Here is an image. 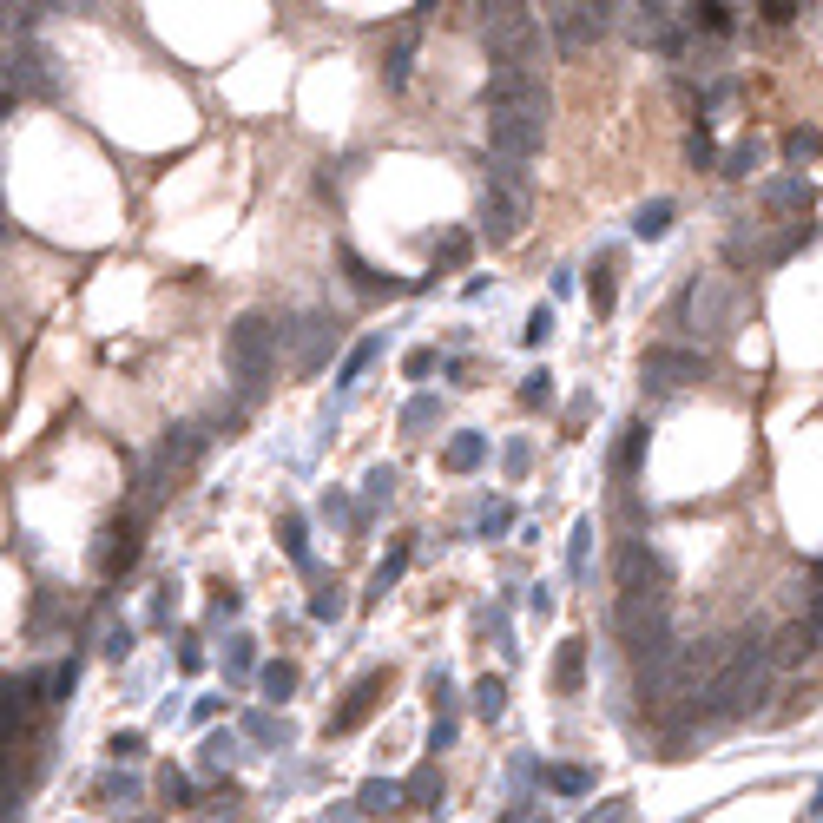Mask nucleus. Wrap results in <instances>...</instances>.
Instances as JSON below:
<instances>
[{
  "label": "nucleus",
  "instance_id": "obj_1",
  "mask_svg": "<svg viewBox=\"0 0 823 823\" xmlns=\"http://www.w3.org/2000/svg\"><path fill=\"white\" fill-rule=\"evenodd\" d=\"M725 652L731 646H718V639H698V646H665L659 659H639V705H646V718L679 725L685 712H698V698H705L712 672L725 665Z\"/></svg>",
  "mask_w": 823,
  "mask_h": 823
},
{
  "label": "nucleus",
  "instance_id": "obj_2",
  "mask_svg": "<svg viewBox=\"0 0 823 823\" xmlns=\"http://www.w3.org/2000/svg\"><path fill=\"white\" fill-rule=\"evenodd\" d=\"M771 646H764L758 633H744V639H731V652H725V665L712 672V685H705V698H698V712L705 718H744V712H758V698H764V685H771Z\"/></svg>",
  "mask_w": 823,
  "mask_h": 823
},
{
  "label": "nucleus",
  "instance_id": "obj_3",
  "mask_svg": "<svg viewBox=\"0 0 823 823\" xmlns=\"http://www.w3.org/2000/svg\"><path fill=\"white\" fill-rule=\"evenodd\" d=\"M481 40H488L494 66H507V73H534V60H540L534 7H521V0H488V7H481Z\"/></svg>",
  "mask_w": 823,
  "mask_h": 823
},
{
  "label": "nucleus",
  "instance_id": "obj_4",
  "mask_svg": "<svg viewBox=\"0 0 823 823\" xmlns=\"http://www.w3.org/2000/svg\"><path fill=\"white\" fill-rule=\"evenodd\" d=\"M224 363H231V382H238V396L257 402L270 382V363H277V330H270L264 317H238L231 330H224Z\"/></svg>",
  "mask_w": 823,
  "mask_h": 823
},
{
  "label": "nucleus",
  "instance_id": "obj_5",
  "mask_svg": "<svg viewBox=\"0 0 823 823\" xmlns=\"http://www.w3.org/2000/svg\"><path fill=\"white\" fill-rule=\"evenodd\" d=\"M665 626H672V593H619L613 600V633L633 659H659L672 646Z\"/></svg>",
  "mask_w": 823,
  "mask_h": 823
},
{
  "label": "nucleus",
  "instance_id": "obj_6",
  "mask_svg": "<svg viewBox=\"0 0 823 823\" xmlns=\"http://www.w3.org/2000/svg\"><path fill=\"white\" fill-rule=\"evenodd\" d=\"M488 119H534V126H547V86H540V73L494 66L488 73Z\"/></svg>",
  "mask_w": 823,
  "mask_h": 823
},
{
  "label": "nucleus",
  "instance_id": "obj_7",
  "mask_svg": "<svg viewBox=\"0 0 823 823\" xmlns=\"http://www.w3.org/2000/svg\"><path fill=\"white\" fill-rule=\"evenodd\" d=\"M547 27H554L560 53H586L606 27H613V7H606V0H567V7H547Z\"/></svg>",
  "mask_w": 823,
  "mask_h": 823
},
{
  "label": "nucleus",
  "instance_id": "obj_8",
  "mask_svg": "<svg viewBox=\"0 0 823 823\" xmlns=\"http://www.w3.org/2000/svg\"><path fill=\"white\" fill-rule=\"evenodd\" d=\"M731 310H738V284H731V277H698V284L685 290V323H692L698 336H725Z\"/></svg>",
  "mask_w": 823,
  "mask_h": 823
},
{
  "label": "nucleus",
  "instance_id": "obj_9",
  "mask_svg": "<svg viewBox=\"0 0 823 823\" xmlns=\"http://www.w3.org/2000/svg\"><path fill=\"white\" fill-rule=\"evenodd\" d=\"M613 580H619V593H672V573H665V560L652 554L646 540H626V547H619Z\"/></svg>",
  "mask_w": 823,
  "mask_h": 823
},
{
  "label": "nucleus",
  "instance_id": "obj_10",
  "mask_svg": "<svg viewBox=\"0 0 823 823\" xmlns=\"http://www.w3.org/2000/svg\"><path fill=\"white\" fill-rule=\"evenodd\" d=\"M705 376H712V363H705L698 349H672V343L646 349V382L652 389H685V382H705Z\"/></svg>",
  "mask_w": 823,
  "mask_h": 823
},
{
  "label": "nucleus",
  "instance_id": "obj_11",
  "mask_svg": "<svg viewBox=\"0 0 823 823\" xmlns=\"http://www.w3.org/2000/svg\"><path fill=\"white\" fill-rule=\"evenodd\" d=\"M521 224H527V191H514V185H488L481 191V231H488L494 244L521 238Z\"/></svg>",
  "mask_w": 823,
  "mask_h": 823
},
{
  "label": "nucleus",
  "instance_id": "obj_12",
  "mask_svg": "<svg viewBox=\"0 0 823 823\" xmlns=\"http://www.w3.org/2000/svg\"><path fill=\"white\" fill-rule=\"evenodd\" d=\"M382 698H389V672H369V679H356V685H349V698L330 712V731H356V725H363V718L382 705Z\"/></svg>",
  "mask_w": 823,
  "mask_h": 823
},
{
  "label": "nucleus",
  "instance_id": "obj_13",
  "mask_svg": "<svg viewBox=\"0 0 823 823\" xmlns=\"http://www.w3.org/2000/svg\"><path fill=\"white\" fill-rule=\"evenodd\" d=\"M139 567V514H126V521L106 534V547H99V573L106 580H119V573Z\"/></svg>",
  "mask_w": 823,
  "mask_h": 823
},
{
  "label": "nucleus",
  "instance_id": "obj_14",
  "mask_svg": "<svg viewBox=\"0 0 823 823\" xmlns=\"http://www.w3.org/2000/svg\"><path fill=\"white\" fill-rule=\"evenodd\" d=\"M33 712H40V679L20 672V679H7V744L33 731Z\"/></svg>",
  "mask_w": 823,
  "mask_h": 823
},
{
  "label": "nucleus",
  "instance_id": "obj_15",
  "mask_svg": "<svg viewBox=\"0 0 823 823\" xmlns=\"http://www.w3.org/2000/svg\"><path fill=\"white\" fill-rule=\"evenodd\" d=\"M323 343L336 349V317H303V343H297V369L303 376L323 363Z\"/></svg>",
  "mask_w": 823,
  "mask_h": 823
},
{
  "label": "nucleus",
  "instance_id": "obj_16",
  "mask_svg": "<svg viewBox=\"0 0 823 823\" xmlns=\"http://www.w3.org/2000/svg\"><path fill=\"white\" fill-rule=\"evenodd\" d=\"M580 679H586V646H580V639H560V652H554V685H560V692H580Z\"/></svg>",
  "mask_w": 823,
  "mask_h": 823
},
{
  "label": "nucleus",
  "instance_id": "obj_17",
  "mask_svg": "<svg viewBox=\"0 0 823 823\" xmlns=\"http://www.w3.org/2000/svg\"><path fill=\"white\" fill-rule=\"evenodd\" d=\"M810 646H817V633H810V619H797V626H784V633H777L771 659H777V665H797V659H804Z\"/></svg>",
  "mask_w": 823,
  "mask_h": 823
},
{
  "label": "nucleus",
  "instance_id": "obj_18",
  "mask_svg": "<svg viewBox=\"0 0 823 823\" xmlns=\"http://www.w3.org/2000/svg\"><path fill=\"white\" fill-rule=\"evenodd\" d=\"M382 356V336H363V343H349V356H343V369H336V389H349V382L363 376L369 363Z\"/></svg>",
  "mask_w": 823,
  "mask_h": 823
},
{
  "label": "nucleus",
  "instance_id": "obj_19",
  "mask_svg": "<svg viewBox=\"0 0 823 823\" xmlns=\"http://www.w3.org/2000/svg\"><path fill=\"white\" fill-rule=\"evenodd\" d=\"M481 455H488V442H481V435H455V442L442 448V461L455 468V475H475V468H481Z\"/></svg>",
  "mask_w": 823,
  "mask_h": 823
},
{
  "label": "nucleus",
  "instance_id": "obj_20",
  "mask_svg": "<svg viewBox=\"0 0 823 823\" xmlns=\"http://www.w3.org/2000/svg\"><path fill=\"white\" fill-rule=\"evenodd\" d=\"M20 86H47V80H40V53H33V47H14V60H7V93H20Z\"/></svg>",
  "mask_w": 823,
  "mask_h": 823
},
{
  "label": "nucleus",
  "instance_id": "obj_21",
  "mask_svg": "<svg viewBox=\"0 0 823 823\" xmlns=\"http://www.w3.org/2000/svg\"><path fill=\"white\" fill-rule=\"evenodd\" d=\"M343 264H349V277H356V290H363V297H396V290H402L396 277H376L363 257H349V251H343Z\"/></svg>",
  "mask_w": 823,
  "mask_h": 823
},
{
  "label": "nucleus",
  "instance_id": "obj_22",
  "mask_svg": "<svg viewBox=\"0 0 823 823\" xmlns=\"http://www.w3.org/2000/svg\"><path fill=\"white\" fill-rule=\"evenodd\" d=\"M198 448H205V435H198V428H172V435H165V468L198 461Z\"/></svg>",
  "mask_w": 823,
  "mask_h": 823
},
{
  "label": "nucleus",
  "instance_id": "obj_23",
  "mask_svg": "<svg viewBox=\"0 0 823 823\" xmlns=\"http://www.w3.org/2000/svg\"><path fill=\"white\" fill-rule=\"evenodd\" d=\"M633 231H639V238H665V231H672V198H652V205H639Z\"/></svg>",
  "mask_w": 823,
  "mask_h": 823
},
{
  "label": "nucleus",
  "instance_id": "obj_24",
  "mask_svg": "<svg viewBox=\"0 0 823 823\" xmlns=\"http://www.w3.org/2000/svg\"><path fill=\"white\" fill-rule=\"evenodd\" d=\"M257 685H264V698H290V692H297V665H290V659H270L264 672H257Z\"/></svg>",
  "mask_w": 823,
  "mask_h": 823
},
{
  "label": "nucleus",
  "instance_id": "obj_25",
  "mask_svg": "<svg viewBox=\"0 0 823 823\" xmlns=\"http://www.w3.org/2000/svg\"><path fill=\"white\" fill-rule=\"evenodd\" d=\"M817 152H823V132H817V126H797V132H784V159H791V165L817 159Z\"/></svg>",
  "mask_w": 823,
  "mask_h": 823
},
{
  "label": "nucleus",
  "instance_id": "obj_26",
  "mask_svg": "<svg viewBox=\"0 0 823 823\" xmlns=\"http://www.w3.org/2000/svg\"><path fill=\"white\" fill-rule=\"evenodd\" d=\"M402 797H409V791H402V784H389V777H369V784H363V797H356V804H363V810H396Z\"/></svg>",
  "mask_w": 823,
  "mask_h": 823
},
{
  "label": "nucleus",
  "instance_id": "obj_27",
  "mask_svg": "<svg viewBox=\"0 0 823 823\" xmlns=\"http://www.w3.org/2000/svg\"><path fill=\"white\" fill-rule=\"evenodd\" d=\"M277 534H284V554L297 560V567H310V540H303V514H284V521H277Z\"/></svg>",
  "mask_w": 823,
  "mask_h": 823
},
{
  "label": "nucleus",
  "instance_id": "obj_28",
  "mask_svg": "<svg viewBox=\"0 0 823 823\" xmlns=\"http://www.w3.org/2000/svg\"><path fill=\"white\" fill-rule=\"evenodd\" d=\"M586 554H593V521H580L573 540H567V573L573 580H586Z\"/></svg>",
  "mask_w": 823,
  "mask_h": 823
},
{
  "label": "nucleus",
  "instance_id": "obj_29",
  "mask_svg": "<svg viewBox=\"0 0 823 823\" xmlns=\"http://www.w3.org/2000/svg\"><path fill=\"white\" fill-rule=\"evenodd\" d=\"M475 712L481 718H501L507 712V685L501 679H475Z\"/></svg>",
  "mask_w": 823,
  "mask_h": 823
},
{
  "label": "nucleus",
  "instance_id": "obj_30",
  "mask_svg": "<svg viewBox=\"0 0 823 823\" xmlns=\"http://www.w3.org/2000/svg\"><path fill=\"white\" fill-rule=\"evenodd\" d=\"M639 448H646V428L626 422V442H619V455H613V475H633V468H639Z\"/></svg>",
  "mask_w": 823,
  "mask_h": 823
},
{
  "label": "nucleus",
  "instance_id": "obj_31",
  "mask_svg": "<svg viewBox=\"0 0 823 823\" xmlns=\"http://www.w3.org/2000/svg\"><path fill=\"white\" fill-rule=\"evenodd\" d=\"M547 784H554V791H567V797H586V791H593V777H586L580 764H554V771H547Z\"/></svg>",
  "mask_w": 823,
  "mask_h": 823
},
{
  "label": "nucleus",
  "instance_id": "obj_32",
  "mask_svg": "<svg viewBox=\"0 0 823 823\" xmlns=\"http://www.w3.org/2000/svg\"><path fill=\"white\" fill-rule=\"evenodd\" d=\"M586 297H593V317H613V264H600V270H593Z\"/></svg>",
  "mask_w": 823,
  "mask_h": 823
},
{
  "label": "nucleus",
  "instance_id": "obj_33",
  "mask_svg": "<svg viewBox=\"0 0 823 823\" xmlns=\"http://www.w3.org/2000/svg\"><path fill=\"white\" fill-rule=\"evenodd\" d=\"M409 804L435 810V804H442V777H435V771H415V777H409Z\"/></svg>",
  "mask_w": 823,
  "mask_h": 823
},
{
  "label": "nucleus",
  "instance_id": "obj_34",
  "mask_svg": "<svg viewBox=\"0 0 823 823\" xmlns=\"http://www.w3.org/2000/svg\"><path fill=\"white\" fill-rule=\"evenodd\" d=\"M580 823H633V797H606V804H593Z\"/></svg>",
  "mask_w": 823,
  "mask_h": 823
},
{
  "label": "nucleus",
  "instance_id": "obj_35",
  "mask_svg": "<svg viewBox=\"0 0 823 823\" xmlns=\"http://www.w3.org/2000/svg\"><path fill=\"white\" fill-rule=\"evenodd\" d=\"M521 402H527V409H547V402H554V376H547V369H534V376L521 382Z\"/></svg>",
  "mask_w": 823,
  "mask_h": 823
},
{
  "label": "nucleus",
  "instance_id": "obj_36",
  "mask_svg": "<svg viewBox=\"0 0 823 823\" xmlns=\"http://www.w3.org/2000/svg\"><path fill=\"white\" fill-rule=\"evenodd\" d=\"M409 60H415V40L402 33V40H396V53H389V73H382V80H389V86H409Z\"/></svg>",
  "mask_w": 823,
  "mask_h": 823
},
{
  "label": "nucleus",
  "instance_id": "obj_37",
  "mask_svg": "<svg viewBox=\"0 0 823 823\" xmlns=\"http://www.w3.org/2000/svg\"><path fill=\"white\" fill-rule=\"evenodd\" d=\"M751 172H758V145L744 139V145H731V152H725V178H751Z\"/></svg>",
  "mask_w": 823,
  "mask_h": 823
},
{
  "label": "nucleus",
  "instance_id": "obj_38",
  "mask_svg": "<svg viewBox=\"0 0 823 823\" xmlns=\"http://www.w3.org/2000/svg\"><path fill=\"white\" fill-rule=\"evenodd\" d=\"M692 20H698L705 33H731V7H725V0H705V7H692Z\"/></svg>",
  "mask_w": 823,
  "mask_h": 823
},
{
  "label": "nucleus",
  "instance_id": "obj_39",
  "mask_svg": "<svg viewBox=\"0 0 823 823\" xmlns=\"http://www.w3.org/2000/svg\"><path fill=\"white\" fill-rule=\"evenodd\" d=\"M336 613H343V586H317V593H310V619H336Z\"/></svg>",
  "mask_w": 823,
  "mask_h": 823
},
{
  "label": "nucleus",
  "instance_id": "obj_40",
  "mask_svg": "<svg viewBox=\"0 0 823 823\" xmlns=\"http://www.w3.org/2000/svg\"><path fill=\"white\" fill-rule=\"evenodd\" d=\"M764 198H771V205H810V191L797 185V178H771V185H764Z\"/></svg>",
  "mask_w": 823,
  "mask_h": 823
},
{
  "label": "nucleus",
  "instance_id": "obj_41",
  "mask_svg": "<svg viewBox=\"0 0 823 823\" xmlns=\"http://www.w3.org/2000/svg\"><path fill=\"white\" fill-rule=\"evenodd\" d=\"M685 159H692V165H712V126H705V119H698L692 139H685Z\"/></svg>",
  "mask_w": 823,
  "mask_h": 823
},
{
  "label": "nucleus",
  "instance_id": "obj_42",
  "mask_svg": "<svg viewBox=\"0 0 823 823\" xmlns=\"http://www.w3.org/2000/svg\"><path fill=\"white\" fill-rule=\"evenodd\" d=\"M224 665H231V679H244V672H251V665H257L251 639H231V646H224Z\"/></svg>",
  "mask_w": 823,
  "mask_h": 823
},
{
  "label": "nucleus",
  "instance_id": "obj_43",
  "mask_svg": "<svg viewBox=\"0 0 823 823\" xmlns=\"http://www.w3.org/2000/svg\"><path fill=\"white\" fill-rule=\"evenodd\" d=\"M402 567H409V547H396V554L382 560V567H376V580H369V586H376V593H382V586H396V580H402Z\"/></svg>",
  "mask_w": 823,
  "mask_h": 823
},
{
  "label": "nucleus",
  "instance_id": "obj_44",
  "mask_svg": "<svg viewBox=\"0 0 823 823\" xmlns=\"http://www.w3.org/2000/svg\"><path fill=\"white\" fill-rule=\"evenodd\" d=\"M428 422H435V396H415L409 409H402V428L415 435V428H428Z\"/></svg>",
  "mask_w": 823,
  "mask_h": 823
},
{
  "label": "nucleus",
  "instance_id": "obj_45",
  "mask_svg": "<svg viewBox=\"0 0 823 823\" xmlns=\"http://www.w3.org/2000/svg\"><path fill=\"white\" fill-rule=\"evenodd\" d=\"M521 336H527V343L540 349V343H547V336H554V310H547V303H540L534 317H527V330H521Z\"/></svg>",
  "mask_w": 823,
  "mask_h": 823
},
{
  "label": "nucleus",
  "instance_id": "obj_46",
  "mask_svg": "<svg viewBox=\"0 0 823 823\" xmlns=\"http://www.w3.org/2000/svg\"><path fill=\"white\" fill-rule=\"evenodd\" d=\"M507 527H514V507H507V501H494L488 514H481V534H507Z\"/></svg>",
  "mask_w": 823,
  "mask_h": 823
},
{
  "label": "nucleus",
  "instance_id": "obj_47",
  "mask_svg": "<svg viewBox=\"0 0 823 823\" xmlns=\"http://www.w3.org/2000/svg\"><path fill=\"white\" fill-rule=\"evenodd\" d=\"M244 731H251V738H284V731H277V718H270V712H251V718H244Z\"/></svg>",
  "mask_w": 823,
  "mask_h": 823
},
{
  "label": "nucleus",
  "instance_id": "obj_48",
  "mask_svg": "<svg viewBox=\"0 0 823 823\" xmlns=\"http://www.w3.org/2000/svg\"><path fill=\"white\" fill-rule=\"evenodd\" d=\"M231 751H238V744H231V731H218V738H205V764H224V758H231Z\"/></svg>",
  "mask_w": 823,
  "mask_h": 823
},
{
  "label": "nucleus",
  "instance_id": "obj_49",
  "mask_svg": "<svg viewBox=\"0 0 823 823\" xmlns=\"http://www.w3.org/2000/svg\"><path fill=\"white\" fill-rule=\"evenodd\" d=\"M758 14H764V20H771V27H784V20H797V7H791V0H764Z\"/></svg>",
  "mask_w": 823,
  "mask_h": 823
},
{
  "label": "nucleus",
  "instance_id": "obj_50",
  "mask_svg": "<svg viewBox=\"0 0 823 823\" xmlns=\"http://www.w3.org/2000/svg\"><path fill=\"white\" fill-rule=\"evenodd\" d=\"M112 751H119V758H139V751H145V738H139V731H119V738H112Z\"/></svg>",
  "mask_w": 823,
  "mask_h": 823
},
{
  "label": "nucleus",
  "instance_id": "obj_51",
  "mask_svg": "<svg viewBox=\"0 0 823 823\" xmlns=\"http://www.w3.org/2000/svg\"><path fill=\"white\" fill-rule=\"evenodd\" d=\"M159 791H165V804H185V797H191V784H185L178 771H165V784H159Z\"/></svg>",
  "mask_w": 823,
  "mask_h": 823
},
{
  "label": "nucleus",
  "instance_id": "obj_52",
  "mask_svg": "<svg viewBox=\"0 0 823 823\" xmlns=\"http://www.w3.org/2000/svg\"><path fill=\"white\" fill-rule=\"evenodd\" d=\"M363 488H369V494H376V501H389V488H396V475H389V468H376V475H369V481H363Z\"/></svg>",
  "mask_w": 823,
  "mask_h": 823
},
{
  "label": "nucleus",
  "instance_id": "obj_53",
  "mask_svg": "<svg viewBox=\"0 0 823 823\" xmlns=\"http://www.w3.org/2000/svg\"><path fill=\"white\" fill-rule=\"evenodd\" d=\"M106 652H112V659H126V652H132V633H126V626H112V633H106Z\"/></svg>",
  "mask_w": 823,
  "mask_h": 823
},
{
  "label": "nucleus",
  "instance_id": "obj_54",
  "mask_svg": "<svg viewBox=\"0 0 823 823\" xmlns=\"http://www.w3.org/2000/svg\"><path fill=\"white\" fill-rule=\"evenodd\" d=\"M435 369V349H409V376H428Z\"/></svg>",
  "mask_w": 823,
  "mask_h": 823
},
{
  "label": "nucleus",
  "instance_id": "obj_55",
  "mask_svg": "<svg viewBox=\"0 0 823 823\" xmlns=\"http://www.w3.org/2000/svg\"><path fill=\"white\" fill-rule=\"evenodd\" d=\"M810 633H817V646H823V586L810 593Z\"/></svg>",
  "mask_w": 823,
  "mask_h": 823
},
{
  "label": "nucleus",
  "instance_id": "obj_56",
  "mask_svg": "<svg viewBox=\"0 0 823 823\" xmlns=\"http://www.w3.org/2000/svg\"><path fill=\"white\" fill-rule=\"evenodd\" d=\"M461 257H468V238H461V231H455V238L442 244V264H461Z\"/></svg>",
  "mask_w": 823,
  "mask_h": 823
}]
</instances>
